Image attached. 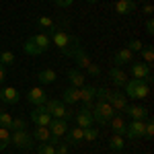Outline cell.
Listing matches in <instances>:
<instances>
[{
  "label": "cell",
  "mask_w": 154,
  "mask_h": 154,
  "mask_svg": "<svg viewBox=\"0 0 154 154\" xmlns=\"http://www.w3.org/2000/svg\"><path fill=\"white\" fill-rule=\"evenodd\" d=\"M91 113H93V121L101 123V125H107V123H109V119L113 117L117 111L109 105L107 101H97L95 105H93V109H91Z\"/></svg>",
  "instance_id": "obj_3"
},
{
  "label": "cell",
  "mask_w": 154,
  "mask_h": 154,
  "mask_svg": "<svg viewBox=\"0 0 154 154\" xmlns=\"http://www.w3.org/2000/svg\"><path fill=\"white\" fill-rule=\"evenodd\" d=\"M109 148H111L113 152H121V150L125 148V140H123V136L113 134V136L109 138Z\"/></svg>",
  "instance_id": "obj_27"
},
{
  "label": "cell",
  "mask_w": 154,
  "mask_h": 154,
  "mask_svg": "<svg viewBox=\"0 0 154 154\" xmlns=\"http://www.w3.org/2000/svg\"><path fill=\"white\" fill-rule=\"evenodd\" d=\"M49 131H51V138H64L66 136V131H68V121H64V119H51V123L48 125Z\"/></svg>",
  "instance_id": "obj_16"
},
{
  "label": "cell",
  "mask_w": 154,
  "mask_h": 154,
  "mask_svg": "<svg viewBox=\"0 0 154 154\" xmlns=\"http://www.w3.org/2000/svg\"><path fill=\"white\" fill-rule=\"evenodd\" d=\"M134 11H136V0H117L115 2L117 14H131Z\"/></svg>",
  "instance_id": "obj_21"
},
{
  "label": "cell",
  "mask_w": 154,
  "mask_h": 154,
  "mask_svg": "<svg viewBox=\"0 0 154 154\" xmlns=\"http://www.w3.org/2000/svg\"><path fill=\"white\" fill-rule=\"evenodd\" d=\"M140 2H148V0H140Z\"/></svg>",
  "instance_id": "obj_45"
},
{
  "label": "cell",
  "mask_w": 154,
  "mask_h": 154,
  "mask_svg": "<svg viewBox=\"0 0 154 154\" xmlns=\"http://www.w3.org/2000/svg\"><path fill=\"white\" fill-rule=\"evenodd\" d=\"M37 25H39L41 29H48V31L56 27V23H54V19H51V17H39V19H37Z\"/></svg>",
  "instance_id": "obj_34"
},
{
  "label": "cell",
  "mask_w": 154,
  "mask_h": 154,
  "mask_svg": "<svg viewBox=\"0 0 154 154\" xmlns=\"http://www.w3.org/2000/svg\"><path fill=\"white\" fill-rule=\"evenodd\" d=\"M56 152L58 154H70V144L68 142H58L56 144Z\"/></svg>",
  "instance_id": "obj_38"
},
{
  "label": "cell",
  "mask_w": 154,
  "mask_h": 154,
  "mask_svg": "<svg viewBox=\"0 0 154 154\" xmlns=\"http://www.w3.org/2000/svg\"><path fill=\"white\" fill-rule=\"evenodd\" d=\"M74 119H76V125L78 128H91L93 125V113H91V109H78L76 113H74Z\"/></svg>",
  "instance_id": "obj_15"
},
{
  "label": "cell",
  "mask_w": 154,
  "mask_h": 154,
  "mask_svg": "<svg viewBox=\"0 0 154 154\" xmlns=\"http://www.w3.org/2000/svg\"><path fill=\"white\" fill-rule=\"evenodd\" d=\"M146 33H148V35H152V33H154V21H152V19L146 21Z\"/></svg>",
  "instance_id": "obj_41"
},
{
  "label": "cell",
  "mask_w": 154,
  "mask_h": 154,
  "mask_svg": "<svg viewBox=\"0 0 154 154\" xmlns=\"http://www.w3.org/2000/svg\"><path fill=\"white\" fill-rule=\"evenodd\" d=\"M109 128L113 130V134H117V136H125V130H128V123H125V119L121 113H115L113 117L109 119Z\"/></svg>",
  "instance_id": "obj_12"
},
{
  "label": "cell",
  "mask_w": 154,
  "mask_h": 154,
  "mask_svg": "<svg viewBox=\"0 0 154 154\" xmlns=\"http://www.w3.org/2000/svg\"><path fill=\"white\" fill-rule=\"evenodd\" d=\"M78 101H80V88H76V86H68L62 93V103L64 105H74Z\"/></svg>",
  "instance_id": "obj_18"
},
{
  "label": "cell",
  "mask_w": 154,
  "mask_h": 154,
  "mask_svg": "<svg viewBox=\"0 0 154 154\" xmlns=\"http://www.w3.org/2000/svg\"><path fill=\"white\" fill-rule=\"evenodd\" d=\"M68 80H70L72 86H76V88H82L84 84H86V76L82 74V70H78V68H72V70H68Z\"/></svg>",
  "instance_id": "obj_19"
},
{
  "label": "cell",
  "mask_w": 154,
  "mask_h": 154,
  "mask_svg": "<svg viewBox=\"0 0 154 154\" xmlns=\"http://www.w3.org/2000/svg\"><path fill=\"white\" fill-rule=\"evenodd\" d=\"M66 142L70 144V146H74V144H80L82 142V128H68V131H66Z\"/></svg>",
  "instance_id": "obj_23"
},
{
  "label": "cell",
  "mask_w": 154,
  "mask_h": 154,
  "mask_svg": "<svg viewBox=\"0 0 154 154\" xmlns=\"http://www.w3.org/2000/svg\"><path fill=\"white\" fill-rule=\"evenodd\" d=\"M72 58L76 60V68H78V70H86V66H88V64L93 62V60L88 58V54H86V51L82 49V45L76 49V54H74Z\"/></svg>",
  "instance_id": "obj_20"
},
{
  "label": "cell",
  "mask_w": 154,
  "mask_h": 154,
  "mask_svg": "<svg viewBox=\"0 0 154 154\" xmlns=\"http://www.w3.org/2000/svg\"><path fill=\"white\" fill-rule=\"evenodd\" d=\"M86 72H88V74H91V76H99V74H101V68H99V66H97L95 62H91V64H88V66H86Z\"/></svg>",
  "instance_id": "obj_39"
},
{
  "label": "cell",
  "mask_w": 154,
  "mask_h": 154,
  "mask_svg": "<svg viewBox=\"0 0 154 154\" xmlns=\"http://www.w3.org/2000/svg\"><path fill=\"white\" fill-rule=\"evenodd\" d=\"M23 51L27 54V56H39V54H43L41 49L35 45V41H33V37H29L27 41H25V45H23Z\"/></svg>",
  "instance_id": "obj_28"
},
{
  "label": "cell",
  "mask_w": 154,
  "mask_h": 154,
  "mask_svg": "<svg viewBox=\"0 0 154 154\" xmlns=\"http://www.w3.org/2000/svg\"><path fill=\"white\" fill-rule=\"evenodd\" d=\"M107 103L113 107L115 111H123L128 107V97L123 95V93H119V91H109L107 93Z\"/></svg>",
  "instance_id": "obj_7"
},
{
  "label": "cell",
  "mask_w": 154,
  "mask_h": 154,
  "mask_svg": "<svg viewBox=\"0 0 154 154\" xmlns=\"http://www.w3.org/2000/svg\"><path fill=\"white\" fill-rule=\"evenodd\" d=\"M51 115H49L48 111L43 109V105L35 107V111H31V121L35 123V125H41V128H48L49 123H51Z\"/></svg>",
  "instance_id": "obj_9"
},
{
  "label": "cell",
  "mask_w": 154,
  "mask_h": 154,
  "mask_svg": "<svg viewBox=\"0 0 154 154\" xmlns=\"http://www.w3.org/2000/svg\"><path fill=\"white\" fill-rule=\"evenodd\" d=\"M56 154H58V152H56Z\"/></svg>",
  "instance_id": "obj_47"
},
{
  "label": "cell",
  "mask_w": 154,
  "mask_h": 154,
  "mask_svg": "<svg viewBox=\"0 0 154 154\" xmlns=\"http://www.w3.org/2000/svg\"><path fill=\"white\" fill-rule=\"evenodd\" d=\"M99 138V130L97 128H82V142H95Z\"/></svg>",
  "instance_id": "obj_29"
},
{
  "label": "cell",
  "mask_w": 154,
  "mask_h": 154,
  "mask_svg": "<svg viewBox=\"0 0 154 154\" xmlns=\"http://www.w3.org/2000/svg\"><path fill=\"white\" fill-rule=\"evenodd\" d=\"M11 144V130H6V128H0V152L6 148Z\"/></svg>",
  "instance_id": "obj_31"
},
{
  "label": "cell",
  "mask_w": 154,
  "mask_h": 154,
  "mask_svg": "<svg viewBox=\"0 0 154 154\" xmlns=\"http://www.w3.org/2000/svg\"><path fill=\"white\" fill-rule=\"evenodd\" d=\"M11 123H12V117L8 111H4V109H0V128H6V130H11Z\"/></svg>",
  "instance_id": "obj_33"
},
{
  "label": "cell",
  "mask_w": 154,
  "mask_h": 154,
  "mask_svg": "<svg viewBox=\"0 0 154 154\" xmlns=\"http://www.w3.org/2000/svg\"><path fill=\"white\" fill-rule=\"evenodd\" d=\"M140 54H142V60H144V64H148V66H152V62H154V49H152V45H144Z\"/></svg>",
  "instance_id": "obj_30"
},
{
  "label": "cell",
  "mask_w": 154,
  "mask_h": 154,
  "mask_svg": "<svg viewBox=\"0 0 154 154\" xmlns=\"http://www.w3.org/2000/svg\"><path fill=\"white\" fill-rule=\"evenodd\" d=\"M97 95V86H91V84H84L80 88V101H82V107L86 109H93V101H95Z\"/></svg>",
  "instance_id": "obj_13"
},
{
  "label": "cell",
  "mask_w": 154,
  "mask_h": 154,
  "mask_svg": "<svg viewBox=\"0 0 154 154\" xmlns=\"http://www.w3.org/2000/svg\"><path fill=\"white\" fill-rule=\"evenodd\" d=\"M12 62H14V54H12V51H0V64L11 66Z\"/></svg>",
  "instance_id": "obj_36"
},
{
  "label": "cell",
  "mask_w": 154,
  "mask_h": 154,
  "mask_svg": "<svg viewBox=\"0 0 154 154\" xmlns=\"http://www.w3.org/2000/svg\"><path fill=\"white\" fill-rule=\"evenodd\" d=\"M142 12H144V14H148V17H150V14L154 12V6L150 4V2H148V4H144V6H142Z\"/></svg>",
  "instance_id": "obj_42"
},
{
  "label": "cell",
  "mask_w": 154,
  "mask_h": 154,
  "mask_svg": "<svg viewBox=\"0 0 154 154\" xmlns=\"http://www.w3.org/2000/svg\"><path fill=\"white\" fill-rule=\"evenodd\" d=\"M131 76L150 84L152 82V66H148L144 62H131Z\"/></svg>",
  "instance_id": "obj_6"
},
{
  "label": "cell",
  "mask_w": 154,
  "mask_h": 154,
  "mask_svg": "<svg viewBox=\"0 0 154 154\" xmlns=\"http://www.w3.org/2000/svg\"><path fill=\"white\" fill-rule=\"evenodd\" d=\"M109 78L113 80L115 86H125V82H128V76H125V72L121 68H111L109 70Z\"/></svg>",
  "instance_id": "obj_22"
},
{
  "label": "cell",
  "mask_w": 154,
  "mask_h": 154,
  "mask_svg": "<svg viewBox=\"0 0 154 154\" xmlns=\"http://www.w3.org/2000/svg\"><path fill=\"white\" fill-rule=\"evenodd\" d=\"M56 78H58V74H56V70H51V68H43V70L37 72V80L43 82V84L56 82Z\"/></svg>",
  "instance_id": "obj_24"
},
{
  "label": "cell",
  "mask_w": 154,
  "mask_h": 154,
  "mask_svg": "<svg viewBox=\"0 0 154 154\" xmlns=\"http://www.w3.org/2000/svg\"><path fill=\"white\" fill-rule=\"evenodd\" d=\"M33 41H35V45L41 51H48L49 45H51V39H49L48 33H37V35H33Z\"/></svg>",
  "instance_id": "obj_25"
},
{
  "label": "cell",
  "mask_w": 154,
  "mask_h": 154,
  "mask_svg": "<svg viewBox=\"0 0 154 154\" xmlns=\"http://www.w3.org/2000/svg\"><path fill=\"white\" fill-rule=\"evenodd\" d=\"M48 35H49V39H51V43H54L66 58H72V56L76 54V49L80 48V39H78V37L68 33V31H62L58 27L49 29Z\"/></svg>",
  "instance_id": "obj_1"
},
{
  "label": "cell",
  "mask_w": 154,
  "mask_h": 154,
  "mask_svg": "<svg viewBox=\"0 0 154 154\" xmlns=\"http://www.w3.org/2000/svg\"><path fill=\"white\" fill-rule=\"evenodd\" d=\"M86 2H88V4H95V2H97V0H86Z\"/></svg>",
  "instance_id": "obj_44"
},
{
  "label": "cell",
  "mask_w": 154,
  "mask_h": 154,
  "mask_svg": "<svg viewBox=\"0 0 154 154\" xmlns=\"http://www.w3.org/2000/svg\"><path fill=\"white\" fill-rule=\"evenodd\" d=\"M123 111H125V115L130 119H142L144 121V119L148 117V109L142 107V105H128Z\"/></svg>",
  "instance_id": "obj_17"
},
{
  "label": "cell",
  "mask_w": 154,
  "mask_h": 154,
  "mask_svg": "<svg viewBox=\"0 0 154 154\" xmlns=\"http://www.w3.org/2000/svg\"><path fill=\"white\" fill-rule=\"evenodd\" d=\"M125 48L130 49V51H134V54H136V51H142V41H138V39H130V41H128V43H125Z\"/></svg>",
  "instance_id": "obj_37"
},
{
  "label": "cell",
  "mask_w": 154,
  "mask_h": 154,
  "mask_svg": "<svg viewBox=\"0 0 154 154\" xmlns=\"http://www.w3.org/2000/svg\"><path fill=\"white\" fill-rule=\"evenodd\" d=\"M27 128V121L25 117H12V123H11V130L17 131V130H25Z\"/></svg>",
  "instance_id": "obj_35"
},
{
  "label": "cell",
  "mask_w": 154,
  "mask_h": 154,
  "mask_svg": "<svg viewBox=\"0 0 154 154\" xmlns=\"http://www.w3.org/2000/svg\"><path fill=\"white\" fill-rule=\"evenodd\" d=\"M19 101H21V95H19V91H17V88H12V86H4V88L0 91V103L17 105Z\"/></svg>",
  "instance_id": "obj_14"
},
{
  "label": "cell",
  "mask_w": 154,
  "mask_h": 154,
  "mask_svg": "<svg viewBox=\"0 0 154 154\" xmlns=\"http://www.w3.org/2000/svg\"><path fill=\"white\" fill-rule=\"evenodd\" d=\"M27 101H29L31 105L39 107V105H43V103L48 101V93H45L41 86H33V88L27 93Z\"/></svg>",
  "instance_id": "obj_10"
},
{
  "label": "cell",
  "mask_w": 154,
  "mask_h": 154,
  "mask_svg": "<svg viewBox=\"0 0 154 154\" xmlns=\"http://www.w3.org/2000/svg\"><path fill=\"white\" fill-rule=\"evenodd\" d=\"M54 4L60 6V8H70L72 4H74V0H54Z\"/></svg>",
  "instance_id": "obj_40"
},
{
  "label": "cell",
  "mask_w": 154,
  "mask_h": 154,
  "mask_svg": "<svg viewBox=\"0 0 154 154\" xmlns=\"http://www.w3.org/2000/svg\"><path fill=\"white\" fill-rule=\"evenodd\" d=\"M33 140H37V142H49V140H51V131H49V128L35 125V131H33Z\"/></svg>",
  "instance_id": "obj_26"
},
{
  "label": "cell",
  "mask_w": 154,
  "mask_h": 154,
  "mask_svg": "<svg viewBox=\"0 0 154 154\" xmlns=\"http://www.w3.org/2000/svg\"><path fill=\"white\" fill-rule=\"evenodd\" d=\"M0 109H2V105H0Z\"/></svg>",
  "instance_id": "obj_46"
},
{
  "label": "cell",
  "mask_w": 154,
  "mask_h": 154,
  "mask_svg": "<svg viewBox=\"0 0 154 154\" xmlns=\"http://www.w3.org/2000/svg\"><path fill=\"white\" fill-rule=\"evenodd\" d=\"M148 95H150V84H146L144 80L131 78V80L125 82V97L140 101V99H146Z\"/></svg>",
  "instance_id": "obj_4"
},
{
  "label": "cell",
  "mask_w": 154,
  "mask_h": 154,
  "mask_svg": "<svg viewBox=\"0 0 154 154\" xmlns=\"http://www.w3.org/2000/svg\"><path fill=\"white\" fill-rule=\"evenodd\" d=\"M37 154H56V146L49 142H39L37 146Z\"/></svg>",
  "instance_id": "obj_32"
},
{
  "label": "cell",
  "mask_w": 154,
  "mask_h": 154,
  "mask_svg": "<svg viewBox=\"0 0 154 154\" xmlns=\"http://www.w3.org/2000/svg\"><path fill=\"white\" fill-rule=\"evenodd\" d=\"M43 109H45L54 119H64V121L74 119V111L68 109V107L64 105L60 99H48V101L43 103Z\"/></svg>",
  "instance_id": "obj_2"
},
{
  "label": "cell",
  "mask_w": 154,
  "mask_h": 154,
  "mask_svg": "<svg viewBox=\"0 0 154 154\" xmlns=\"http://www.w3.org/2000/svg\"><path fill=\"white\" fill-rule=\"evenodd\" d=\"M4 78H6V66H4V64H0V84L4 82Z\"/></svg>",
  "instance_id": "obj_43"
},
{
  "label": "cell",
  "mask_w": 154,
  "mask_h": 154,
  "mask_svg": "<svg viewBox=\"0 0 154 154\" xmlns=\"http://www.w3.org/2000/svg\"><path fill=\"white\" fill-rule=\"evenodd\" d=\"M144 128H146V123H144L142 119H131L130 123H128L125 136L130 140H140V138H144Z\"/></svg>",
  "instance_id": "obj_8"
},
{
  "label": "cell",
  "mask_w": 154,
  "mask_h": 154,
  "mask_svg": "<svg viewBox=\"0 0 154 154\" xmlns=\"http://www.w3.org/2000/svg\"><path fill=\"white\" fill-rule=\"evenodd\" d=\"M134 62V51H130L128 48H121L115 51V56H113V64H115V68H121V66H125V64H131Z\"/></svg>",
  "instance_id": "obj_11"
},
{
  "label": "cell",
  "mask_w": 154,
  "mask_h": 154,
  "mask_svg": "<svg viewBox=\"0 0 154 154\" xmlns=\"http://www.w3.org/2000/svg\"><path fill=\"white\" fill-rule=\"evenodd\" d=\"M33 142H35L33 136L27 134V130H17L11 134V144L17 146L19 150H33V146H35Z\"/></svg>",
  "instance_id": "obj_5"
}]
</instances>
